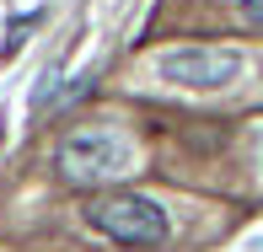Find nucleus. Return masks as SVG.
Wrapping results in <instances>:
<instances>
[{
    "mask_svg": "<svg viewBox=\"0 0 263 252\" xmlns=\"http://www.w3.org/2000/svg\"><path fill=\"white\" fill-rule=\"evenodd\" d=\"M86 225L118 247H161L166 242V209L145 193H107L86 209Z\"/></svg>",
    "mask_w": 263,
    "mask_h": 252,
    "instance_id": "nucleus-1",
    "label": "nucleus"
},
{
    "mask_svg": "<svg viewBox=\"0 0 263 252\" xmlns=\"http://www.w3.org/2000/svg\"><path fill=\"white\" fill-rule=\"evenodd\" d=\"M242 70H247L242 49H199V43H188V49L156 54V75L172 81V86H183V91H220V86H231Z\"/></svg>",
    "mask_w": 263,
    "mask_h": 252,
    "instance_id": "nucleus-2",
    "label": "nucleus"
},
{
    "mask_svg": "<svg viewBox=\"0 0 263 252\" xmlns=\"http://www.w3.org/2000/svg\"><path fill=\"white\" fill-rule=\"evenodd\" d=\"M54 166L70 177V183H107V177H118L129 166V150H124V140L107 134V129H86V134L59 140Z\"/></svg>",
    "mask_w": 263,
    "mask_h": 252,
    "instance_id": "nucleus-3",
    "label": "nucleus"
},
{
    "mask_svg": "<svg viewBox=\"0 0 263 252\" xmlns=\"http://www.w3.org/2000/svg\"><path fill=\"white\" fill-rule=\"evenodd\" d=\"M242 16L253 22V27H263V0H242Z\"/></svg>",
    "mask_w": 263,
    "mask_h": 252,
    "instance_id": "nucleus-4",
    "label": "nucleus"
}]
</instances>
